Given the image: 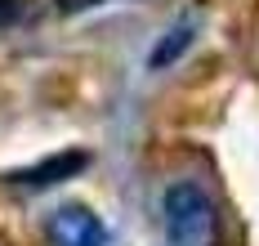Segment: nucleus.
<instances>
[{"mask_svg": "<svg viewBox=\"0 0 259 246\" xmlns=\"http://www.w3.org/2000/svg\"><path fill=\"white\" fill-rule=\"evenodd\" d=\"M161 228H165V246H214L219 211H214L210 192L179 179L161 192Z\"/></svg>", "mask_w": 259, "mask_h": 246, "instance_id": "1", "label": "nucleus"}, {"mask_svg": "<svg viewBox=\"0 0 259 246\" xmlns=\"http://www.w3.org/2000/svg\"><path fill=\"white\" fill-rule=\"evenodd\" d=\"M45 237L50 246H107V224L90 206H58L45 219Z\"/></svg>", "mask_w": 259, "mask_h": 246, "instance_id": "2", "label": "nucleus"}, {"mask_svg": "<svg viewBox=\"0 0 259 246\" xmlns=\"http://www.w3.org/2000/svg\"><path fill=\"white\" fill-rule=\"evenodd\" d=\"M90 166L85 152H58V157H45V161L27 166V170H14L9 175V184H23V188H50V184H63V179H72Z\"/></svg>", "mask_w": 259, "mask_h": 246, "instance_id": "3", "label": "nucleus"}, {"mask_svg": "<svg viewBox=\"0 0 259 246\" xmlns=\"http://www.w3.org/2000/svg\"><path fill=\"white\" fill-rule=\"evenodd\" d=\"M192 31H197V23H179V27H170L161 40H156V50H152V58H148V67H152V72L170 67V63H175V58L192 45Z\"/></svg>", "mask_w": 259, "mask_h": 246, "instance_id": "4", "label": "nucleus"}, {"mask_svg": "<svg viewBox=\"0 0 259 246\" xmlns=\"http://www.w3.org/2000/svg\"><path fill=\"white\" fill-rule=\"evenodd\" d=\"M27 14H31V0H0V27L23 23Z\"/></svg>", "mask_w": 259, "mask_h": 246, "instance_id": "5", "label": "nucleus"}, {"mask_svg": "<svg viewBox=\"0 0 259 246\" xmlns=\"http://www.w3.org/2000/svg\"><path fill=\"white\" fill-rule=\"evenodd\" d=\"M90 5H99V0H90Z\"/></svg>", "mask_w": 259, "mask_h": 246, "instance_id": "6", "label": "nucleus"}]
</instances>
